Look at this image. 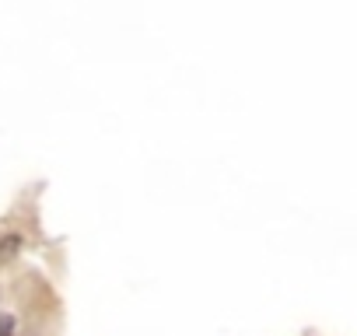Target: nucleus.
Segmentation results:
<instances>
[{"label": "nucleus", "mask_w": 357, "mask_h": 336, "mask_svg": "<svg viewBox=\"0 0 357 336\" xmlns=\"http://www.w3.org/2000/svg\"><path fill=\"white\" fill-rule=\"evenodd\" d=\"M18 245H22V238H15V235H8L4 242H0V259H11V256L18 252Z\"/></svg>", "instance_id": "obj_1"}, {"label": "nucleus", "mask_w": 357, "mask_h": 336, "mask_svg": "<svg viewBox=\"0 0 357 336\" xmlns=\"http://www.w3.org/2000/svg\"><path fill=\"white\" fill-rule=\"evenodd\" d=\"M0 336H15V319L11 315H0Z\"/></svg>", "instance_id": "obj_2"}]
</instances>
